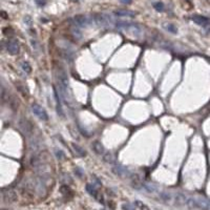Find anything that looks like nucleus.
Listing matches in <instances>:
<instances>
[{"instance_id": "f03ea898", "label": "nucleus", "mask_w": 210, "mask_h": 210, "mask_svg": "<svg viewBox=\"0 0 210 210\" xmlns=\"http://www.w3.org/2000/svg\"><path fill=\"white\" fill-rule=\"evenodd\" d=\"M32 110H33L34 114H35L36 117H38L41 121L48 120V116H47V114H46L45 109H44L42 106H40L39 104L33 103V104H32Z\"/></svg>"}, {"instance_id": "5701e85b", "label": "nucleus", "mask_w": 210, "mask_h": 210, "mask_svg": "<svg viewBox=\"0 0 210 210\" xmlns=\"http://www.w3.org/2000/svg\"><path fill=\"white\" fill-rule=\"evenodd\" d=\"M135 207H138L140 210H149V208H148L144 203H142L141 201H135Z\"/></svg>"}, {"instance_id": "cd10ccee", "label": "nucleus", "mask_w": 210, "mask_h": 210, "mask_svg": "<svg viewBox=\"0 0 210 210\" xmlns=\"http://www.w3.org/2000/svg\"><path fill=\"white\" fill-rule=\"evenodd\" d=\"M35 2H36V4L39 6H43V5H45V3H46L45 0H35Z\"/></svg>"}, {"instance_id": "dca6fc26", "label": "nucleus", "mask_w": 210, "mask_h": 210, "mask_svg": "<svg viewBox=\"0 0 210 210\" xmlns=\"http://www.w3.org/2000/svg\"><path fill=\"white\" fill-rule=\"evenodd\" d=\"M185 206H187L189 209H196V208H198V204H196V198H190V196H188L187 201H186Z\"/></svg>"}, {"instance_id": "6e6552de", "label": "nucleus", "mask_w": 210, "mask_h": 210, "mask_svg": "<svg viewBox=\"0 0 210 210\" xmlns=\"http://www.w3.org/2000/svg\"><path fill=\"white\" fill-rule=\"evenodd\" d=\"M112 171H114L116 175H118L119 177H131V172L128 170V169L124 168L121 165H116V166L112 168Z\"/></svg>"}, {"instance_id": "39448f33", "label": "nucleus", "mask_w": 210, "mask_h": 210, "mask_svg": "<svg viewBox=\"0 0 210 210\" xmlns=\"http://www.w3.org/2000/svg\"><path fill=\"white\" fill-rule=\"evenodd\" d=\"M117 26L120 27V29L130 31L133 34H138L141 31V29H140V26L138 24H133V23H129V22H118L117 23Z\"/></svg>"}, {"instance_id": "7ed1b4c3", "label": "nucleus", "mask_w": 210, "mask_h": 210, "mask_svg": "<svg viewBox=\"0 0 210 210\" xmlns=\"http://www.w3.org/2000/svg\"><path fill=\"white\" fill-rule=\"evenodd\" d=\"M74 22V26H77L79 29H83V27H87L90 25V19L87 17L83 16V15H78L75 16L72 20Z\"/></svg>"}, {"instance_id": "f3484780", "label": "nucleus", "mask_w": 210, "mask_h": 210, "mask_svg": "<svg viewBox=\"0 0 210 210\" xmlns=\"http://www.w3.org/2000/svg\"><path fill=\"white\" fill-rule=\"evenodd\" d=\"M72 146H73V149L75 150V152L79 157H84L86 154L85 150H84L80 145H78V144H76V143H73V144H72Z\"/></svg>"}, {"instance_id": "20e7f679", "label": "nucleus", "mask_w": 210, "mask_h": 210, "mask_svg": "<svg viewBox=\"0 0 210 210\" xmlns=\"http://www.w3.org/2000/svg\"><path fill=\"white\" fill-rule=\"evenodd\" d=\"M6 50L11 55H17L20 50V45L19 42L16 39H10L6 42Z\"/></svg>"}, {"instance_id": "a878e982", "label": "nucleus", "mask_w": 210, "mask_h": 210, "mask_svg": "<svg viewBox=\"0 0 210 210\" xmlns=\"http://www.w3.org/2000/svg\"><path fill=\"white\" fill-rule=\"evenodd\" d=\"M122 209L123 210H135V206L131 204H128V203H126V204H123L122 205Z\"/></svg>"}, {"instance_id": "bb28decb", "label": "nucleus", "mask_w": 210, "mask_h": 210, "mask_svg": "<svg viewBox=\"0 0 210 210\" xmlns=\"http://www.w3.org/2000/svg\"><path fill=\"white\" fill-rule=\"evenodd\" d=\"M56 151V156H57V158L59 159V160H61V159L64 157V154H63V152H62V150H60V149H56L55 150Z\"/></svg>"}, {"instance_id": "aec40b11", "label": "nucleus", "mask_w": 210, "mask_h": 210, "mask_svg": "<svg viewBox=\"0 0 210 210\" xmlns=\"http://www.w3.org/2000/svg\"><path fill=\"white\" fill-rule=\"evenodd\" d=\"M21 68H22L23 72L26 74L32 73V66L27 61H22V62H21Z\"/></svg>"}, {"instance_id": "ddd939ff", "label": "nucleus", "mask_w": 210, "mask_h": 210, "mask_svg": "<svg viewBox=\"0 0 210 210\" xmlns=\"http://www.w3.org/2000/svg\"><path fill=\"white\" fill-rule=\"evenodd\" d=\"M187 196H185V194L183 193H178L175 194V204L177 205V206H185L186 204V201H187Z\"/></svg>"}, {"instance_id": "4468645a", "label": "nucleus", "mask_w": 210, "mask_h": 210, "mask_svg": "<svg viewBox=\"0 0 210 210\" xmlns=\"http://www.w3.org/2000/svg\"><path fill=\"white\" fill-rule=\"evenodd\" d=\"M141 187L143 188L145 191H147L148 193H156V192H158L157 187H154V185H151V184L143 183V184H141Z\"/></svg>"}, {"instance_id": "423d86ee", "label": "nucleus", "mask_w": 210, "mask_h": 210, "mask_svg": "<svg viewBox=\"0 0 210 210\" xmlns=\"http://www.w3.org/2000/svg\"><path fill=\"white\" fill-rule=\"evenodd\" d=\"M95 21L96 23L99 25V26H103V27H107L111 24V21H110V18L106 15H101V14H98L95 16Z\"/></svg>"}, {"instance_id": "9b49d317", "label": "nucleus", "mask_w": 210, "mask_h": 210, "mask_svg": "<svg viewBox=\"0 0 210 210\" xmlns=\"http://www.w3.org/2000/svg\"><path fill=\"white\" fill-rule=\"evenodd\" d=\"M93 149H94L95 154H97L98 156H104L105 154V148L104 146L102 145V143L99 141H95L94 143H93Z\"/></svg>"}, {"instance_id": "393cba45", "label": "nucleus", "mask_w": 210, "mask_h": 210, "mask_svg": "<svg viewBox=\"0 0 210 210\" xmlns=\"http://www.w3.org/2000/svg\"><path fill=\"white\" fill-rule=\"evenodd\" d=\"M72 33H73V35H74V37H77V38H81V36H82V34H81V32L79 31V27H77V26H74V29H72Z\"/></svg>"}, {"instance_id": "6ab92c4d", "label": "nucleus", "mask_w": 210, "mask_h": 210, "mask_svg": "<svg viewBox=\"0 0 210 210\" xmlns=\"http://www.w3.org/2000/svg\"><path fill=\"white\" fill-rule=\"evenodd\" d=\"M163 26H164V29H166V31L170 32V33H172V34H177L178 33L177 27H175L172 23H164V24H163Z\"/></svg>"}, {"instance_id": "c85d7f7f", "label": "nucleus", "mask_w": 210, "mask_h": 210, "mask_svg": "<svg viewBox=\"0 0 210 210\" xmlns=\"http://www.w3.org/2000/svg\"><path fill=\"white\" fill-rule=\"evenodd\" d=\"M120 2H122L124 4H130L132 2V0H120Z\"/></svg>"}, {"instance_id": "412c9836", "label": "nucleus", "mask_w": 210, "mask_h": 210, "mask_svg": "<svg viewBox=\"0 0 210 210\" xmlns=\"http://www.w3.org/2000/svg\"><path fill=\"white\" fill-rule=\"evenodd\" d=\"M103 160H104L106 163L112 164V163L114 162V156L112 154H110V152H105L104 156H103Z\"/></svg>"}, {"instance_id": "4be33fe9", "label": "nucleus", "mask_w": 210, "mask_h": 210, "mask_svg": "<svg viewBox=\"0 0 210 210\" xmlns=\"http://www.w3.org/2000/svg\"><path fill=\"white\" fill-rule=\"evenodd\" d=\"M55 98H56V101H57V112H58L59 116L63 117L64 114H63V109H62V106L60 104V101H59V97L57 95V93H55Z\"/></svg>"}, {"instance_id": "f257e3e1", "label": "nucleus", "mask_w": 210, "mask_h": 210, "mask_svg": "<svg viewBox=\"0 0 210 210\" xmlns=\"http://www.w3.org/2000/svg\"><path fill=\"white\" fill-rule=\"evenodd\" d=\"M2 199L5 203L11 204V203H14L18 200V196L13 188H5L2 190Z\"/></svg>"}, {"instance_id": "0eeeda50", "label": "nucleus", "mask_w": 210, "mask_h": 210, "mask_svg": "<svg viewBox=\"0 0 210 210\" xmlns=\"http://www.w3.org/2000/svg\"><path fill=\"white\" fill-rule=\"evenodd\" d=\"M19 127L26 135H31L32 132H33V126L26 119H21L19 121Z\"/></svg>"}, {"instance_id": "2eb2a0df", "label": "nucleus", "mask_w": 210, "mask_h": 210, "mask_svg": "<svg viewBox=\"0 0 210 210\" xmlns=\"http://www.w3.org/2000/svg\"><path fill=\"white\" fill-rule=\"evenodd\" d=\"M159 196L160 199L165 203H170L171 200H172V196H171L169 192L167 191H162V192H159Z\"/></svg>"}, {"instance_id": "f8f14e48", "label": "nucleus", "mask_w": 210, "mask_h": 210, "mask_svg": "<svg viewBox=\"0 0 210 210\" xmlns=\"http://www.w3.org/2000/svg\"><path fill=\"white\" fill-rule=\"evenodd\" d=\"M114 15L118 17H126V18H132L135 16V13L129 10H119L114 12Z\"/></svg>"}, {"instance_id": "9d476101", "label": "nucleus", "mask_w": 210, "mask_h": 210, "mask_svg": "<svg viewBox=\"0 0 210 210\" xmlns=\"http://www.w3.org/2000/svg\"><path fill=\"white\" fill-rule=\"evenodd\" d=\"M196 204H198V208L201 210H210V201L207 199L202 198V196H199L196 198Z\"/></svg>"}, {"instance_id": "a211bd4d", "label": "nucleus", "mask_w": 210, "mask_h": 210, "mask_svg": "<svg viewBox=\"0 0 210 210\" xmlns=\"http://www.w3.org/2000/svg\"><path fill=\"white\" fill-rule=\"evenodd\" d=\"M86 191H87L92 196H94V198H97V196H98V191H97L96 187H95L94 185L87 184V185H86Z\"/></svg>"}, {"instance_id": "1a4fd4ad", "label": "nucleus", "mask_w": 210, "mask_h": 210, "mask_svg": "<svg viewBox=\"0 0 210 210\" xmlns=\"http://www.w3.org/2000/svg\"><path fill=\"white\" fill-rule=\"evenodd\" d=\"M192 21L193 22H196V24L199 25H202V26H207V25L210 24V20L209 18H207V17L205 16H201V15H193V16L191 17Z\"/></svg>"}, {"instance_id": "b1692460", "label": "nucleus", "mask_w": 210, "mask_h": 210, "mask_svg": "<svg viewBox=\"0 0 210 210\" xmlns=\"http://www.w3.org/2000/svg\"><path fill=\"white\" fill-rule=\"evenodd\" d=\"M154 8H156L158 12H163L164 11V3L163 2H154Z\"/></svg>"}]
</instances>
